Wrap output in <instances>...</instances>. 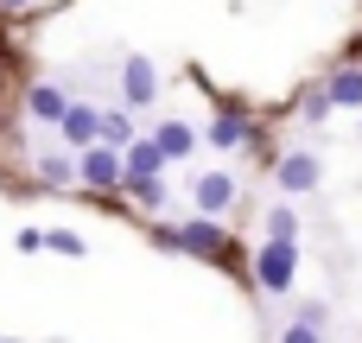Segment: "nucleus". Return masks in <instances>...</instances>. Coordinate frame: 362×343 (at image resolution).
<instances>
[{
  "label": "nucleus",
  "instance_id": "nucleus-1",
  "mask_svg": "<svg viewBox=\"0 0 362 343\" xmlns=\"http://www.w3.org/2000/svg\"><path fill=\"white\" fill-rule=\"evenodd\" d=\"M153 242L159 248H172V255H197V261H216V267H242V248H235V236L223 229V216H185V223H172V229H153Z\"/></svg>",
  "mask_w": 362,
  "mask_h": 343
},
{
  "label": "nucleus",
  "instance_id": "nucleus-2",
  "mask_svg": "<svg viewBox=\"0 0 362 343\" xmlns=\"http://www.w3.org/2000/svg\"><path fill=\"white\" fill-rule=\"evenodd\" d=\"M248 274H255L261 299H286L293 280H299V242H261L255 261H248Z\"/></svg>",
  "mask_w": 362,
  "mask_h": 343
},
{
  "label": "nucleus",
  "instance_id": "nucleus-3",
  "mask_svg": "<svg viewBox=\"0 0 362 343\" xmlns=\"http://www.w3.org/2000/svg\"><path fill=\"white\" fill-rule=\"evenodd\" d=\"M76 185H83V197H115L127 185V159L115 146H89V153H76Z\"/></svg>",
  "mask_w": 362,
  "mask_h": 343
},
{
  "label": "nucleus",
  "instance_id": "nucleus-4",
  "mask_svg": "<svg viewBox=\"0 0 362 343\" xmlns=\"http://www.w3.org/2000/svg\"><path fill=\"white\" fill-rule=\"evenodd\" d=\"M318 178H325V165H318V153H312V146H293V153H280V165H274V185H280L286 197L318 191Z\"/></svg>",
  "mask_w": 362,
  "mask_h": 343
},
{
  "label": "nucleus",
  "instance_id": "nucleus-5",
  "mask_svg": "<svg viewBox=\"0 0 362 343\" xmlns=\"http://www.w3.org/2000/svg\"><path fill=\"white\" fill-rule=\"evenodd\" d=\"M121 102H127V108H153V102H159V64H153V57L134 51V57L121 64Z\"/></svg>",
  "mask_w": 362,
  "mask_h": 343
},
{
  "label": "nucleus",
  "instance_id": "nucleus-6",
  "mask_svg": "<svg viewBox=\"0 0 362 343\" xmlns=\"http://www.w3.org/2000/svg\"><path fill=\"white\" fill-rule=\"evenodd\" d=\"M57 140H64V153H89V146H102V108L70 102V115L57 121Z\"/></svg>",
  "mask_w": 362,
  "mask_h": 343
},
{
  "label": "nucleus",
  "instance_id": "nucleus-7",
  "mask_svg": "<svg viewBox=\"0 0 362 343\" xmlns=\"http://www.w3.org/2000/svg\"><path fill=\"white\" fill-rule=\"evenodd\" d=\"M255 134H261V127L248 121V108H242V102H223L204 140H210V146H223V153H235V146H255Z\"/></svg>",
  "mask_w": 362,
  "mask_h": 343
},
{
  "label": "nucleus",
  "instance_id": "nucleus-8",
  "mask_svg": "<svg viewBox=\"0 0 362 343\" xmlns=\"http://www.w3.org/2000/svg\"><path fill=\"white\" fill-rule=\"evenodd\" d=\"M235 197H242V191H235V178H229V172H204V178L191 185L197 216H229V210H235Z\"/></svg>",
  "mask_w": 362,
  "mask_h": 343
},
{
  "label": "nucleus",
  "instance_id": "nucleus-9",
  "mask_svg": "<svg viewBox=\"0 0 362 343\" xmlns=\"http://www.w3.org/2000/svg\"><path fill=\"white\" fill-rule=\"evenodd\" d=\"M70 102H76V95H64L57 83H32V89H25V115H32V121H51V127L70 115Z\"/></svg>",
  "mask_w": 362,
  "mask_h": 343
},
{
  "label": "nucleus",
  "instance_id": "nucleus-10",
  "mask_svg": "<svg viewBox=\"0 0 362 343\" xmlns=\"http://www.w3.org/2000/svg\"><path fill=\"white\" fill-rule=\"evenodd\" d=\"M153 140H159V153H165V159H191V153L204 146V134H197L191 121H159V127H153Z\"/></svg>",
  "mask_w": 362,
  "mask_h": 343
},
{
  "label": "nucleus",
  "instance_id": "nucleus-11",
  "mask_svg": "<svg viewBox=\"0 0 362 343\" xmlns=\"http://www.w3.org/2000/svg\"><path fill=\"white\" fill-rule=\"evenodd\" d=\"M121 159H127V178H165V165H172V159L159 153V140H153V134H140Z\"/></svg>",
  "mask_w": 362,
  "mask_h": 343
},
{
  "label": "nucleus",
  "instance_id": "nucleus-12",
  "mask_svg": "<svg viewBox=\"0 0 362 343\" xmlns=\"http://www.w3.org/2000/svg\"><path fill=\"white\" fill-rule=\"evenodd\" d=\"M32 172H38L51 191H70V185H76V153H32Z\"/></svg>",
  "mask_w": 362,
  "mask_h": 343
},
{
  "label": "nucleus",
  "instance_id": "nucleus-13",
  "mask_svg": "<svg viewBox=\"0 0 362 343\" xmlns=\"http://www.w3.org/2000/svg\"><path fill=\"white\" fill-rule=\"evenodd\" d=\"M325 89H331L337 108H362V64H337V70L325 76Z\"/></svg>",
  "mask_w": 362,
  "mask_h": 343
},
{
  "label": "nucleus",
  "instance_id": "nucleus-14",
  "mask_svg": "<svg viewBox=\"0 0 362 343\" xmlns=\"http://www.w3.org/2000/svg\"><path fill=\"white\" fill-rule=\"evenodd\" d=\"M121 191H127V197H134V210H146V216H159V210L172 204V191H165V178H127Z\"/></svg>",
  "mask_w": 362,
  "mask_h": 343
},
{
  "label": "nucleus",
  "instance_id": "nucleus-15",
  "mask_svg": "<svg viewBox=\"0 0 362 343\" xmlns=\"http://www.w3.org/2000/svg\"><path fill=\"white\" fill-rule=\"evenodd\" d=\"M140 134H134V121H127V108H102V146H115V153H127Z\"/></svg>",
  "mask_w": 362,
  "mask_h": 343
},
{
  "label": "nucleus",
  "instance_id": "nucleus-16",
  "mask_svg": "<svg viewBox=\"0 0 362 343\" xmlns=\"http://www.w3.org/2000/svg\"><path fill=\"white\" fill-rule=\"evenodd\" d=\"M267 242H299V210L280 197V204H267Z\"/></svg>",
  "mask_w": 362,
  "mask_h": 343
},
{
  "label": "nucleus",
  "instance_id": "nucleus-17",
  "mask_svg": "<svg viewBox=\"0 0 362 343\" xmlns=\"http://www.w3.org/2000/svg\"><path fill=\"white\" fill-rule=\"evenodd\" d=\"M331 108H337V102H331V89H325V83H318V89H305V95H299V115H305V121H325V115H331Z\"/></svg>",
  "mask_w": 362,
  "mask_h": 343
},
{
  "label": "nucleus",
  "instance_id": "nucleus-18",
  "mask_svg": "<svg viewBox=\"0 0 362 343\" xmlns=\"http://www.w3.org/2000/svg\"><path fill=\"white\" fill-rule=\"evenodd\" d=\"M51 248H57V255H70V261H83V255H89L83 229H51Z\"/></svg>",
  "mask_w": 362,
  "mask_h": 343
},
{
  "label": "nucleus",
  "instance_id": "nucleus-19",
  "mask_svg": "<svg viewBox=\"0 0 362 343\" xmlns=\"http://www.w3.org/2000/svg\"><path fill=\"white\" fill-rule=\"evenodd\" d=\"M280 343H325V331H318V325H305V318H293V325L280 331Z\"/></svg>",
  "mask_w": 362,
  "mask_h": 343
},
{
  "label": "nucleus",
  "instance_id": "nucleus-20",
  "mask_svg": "<svg viewBox=\"0 0 362 343\" xmlns=\"http://www.w3.org/2000/svg\"><path fill=\"white\" fill-rule=\"evenodd\" d=\"M13 248H19V255H38V248H51V229H19Z\"/></svg>",
  "mask_w": 362,
  "mask_h": 343
},
{
  "label": "nucleus",
  "instance_id": "nucleus-21",
  "mask_svg": "<svg viewBox=\"0 0 362 343\" xmlns=\"http://www.w3.org/2000/svg\"><path fill=\"white\" fill-rule=\"evenodd\" d=\"M299 318H305V325H318V331H325V318H331V306H325V299H312V306H299Z\"/></svg>",
  "mask_w": 362,
  "mask_h": 343
},
{
  "label": "nucleus",
  "instance_id": "nucleus-22",
  "mask_svg": "<svg viewBox=\"0 0 362 343\" xmlns=\"http://www.w3.org/2000/svg\"><path fill=\"white\" fill-rule=\"evenodd\" d=\"M25 6H32V0H0V13H25Z\"/></svg>",
  "mask_w": 362,
  "mask_h": 343
}]
</instances>
